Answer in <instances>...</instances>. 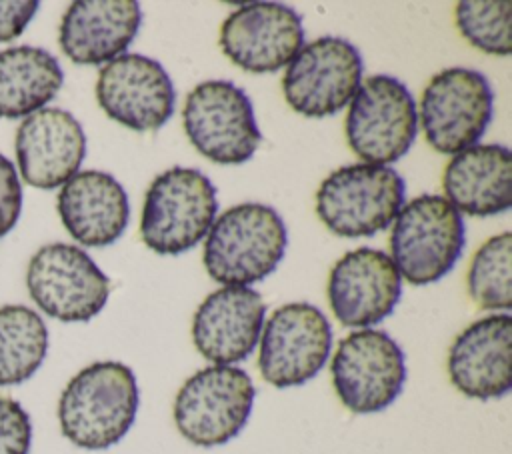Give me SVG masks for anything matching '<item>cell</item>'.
<instances>
[{
    "instance_id": "obj_1",
    "label": "cell",
    "mask_w": 512,
    "mask_h": 454,
    "mask_svg": "<svg viewBox=\"0 0 512 454\" xmlns=\"http://www.w3.org/2000/svg\"><path fill=\"white\" fill-rule=\"evenodd\" d=\"M138 382L122 362L104 360L70 378L58 400L62 434L78 448L106 450L118 444L136 420Z\"/></svg>"
},
{
    "instance_id": "obj_2",
    "label": "cell",
    "mask_w": 512,
    "mask_h": 454,
    "mask_svg": "<svg viewBox=\"0 0 512 454\" xmlns=\"http://www.w3.org/2000/svg\"><path fill=\"white\" fill-rule=\"evenodd\" d=\"M288 248L282 216L268 204L244 202L220 214L206 234L204 268L222 286H250L270 276Z\"/></svg>"
},
{
    "instance_id": "obj_3",
    "label": "cell",
    "mask_w": 512,
    "mask_h": 454,
    "mask_svg": "<svg viewBox=\"0 0 512 454\" xmlns=\"http://www.w3.org/2000/svg\"><path fill=\"white\" fill-rule=\"evenodd\" d=\"M466 226L462 214L438 194L402 204L390 232V260L400 278L414 286L442 280L462 256Z\"/></svg>"
},
{
    "instance_id": "obj_4",
    "label": "cell",
    "mask_w": 512,
    "mask_h": 454,
    "mask_svg": "<svg viewBox=\"0 0 512 454\" xmlns=\"http://www.w3.org/2000/svg\"><path fill=\"white\" fill-rule=\"evenodd\" d=\"M212 180L196 168L174 166L152 180L144 196L140 236L156 254L192 250L216 220Z\"/></svg>"
},
{
    "instance_id": "obj_5",
    "label": "cell",
    "mask_w": 512,
    "mask_h": 454,
    "mask_svg": "<svg viewBox=\"0 0 512 454\" xmlns=\"http://www.w3.org/2000/svg\"><path fill=\"white\" fill-rule=\"evenodd\" d=\"M406 182L390 166L348 164L316 192V214L336 236L362 238L386 230L404 204Z\"/></svg>"
},
{
    "instance_id": "obj_6",
    "label": "cell",
    "mask_w": 512,
    "mask_h": 454,
    "mask_svg": "<svg viewBox=\"0 0 512 454\" xmlns=\"http://www.w3.org/2000/svg\"><path fill=\"white\" fill-rule=\"evenodd\" d=\"M256 388L246 370L212 364L194 372L174 398V424L194 446L214 448L246 426Z\"/></svg>"
},
{
    "instance_id": "obj_7",
    "label": "cell",
    "mask_w": 512,
    "mask_h": 454,
    "mask_svg": "<svg viewBox=\"0 0 512 454\" xmlns=\"http://www.w3.org/2000/svg\"><path fill=\"white\" fill-rule=\"evenodd\" d=\"M346 116V140L364 164L388 166L400 160L418 134L416 100L390 74L360 82Z\"/></svg>"
},
{
    "instance_id": "obj_8",
    "label": "cell",
    "mask_w": 512,
    "mask_h": 454,
    "mask_svg": "<svg viewBox=\"0 0 512 454\" xmlns=\"http://www.w3.org/2000/svg\"><path fill=\"white\" fill-rule=\"evenodd\" d=\"M494 110V92L484 74L446 68L430 78L420 98L418 124L440 154H458L484 136Z\"/></svg>"
},
{
    "instance_id": "obj_9",
    "label": "cell",
    "mask_w": 512,
    "mask_h": 454,
    "mask_svg": "<svg viewBox=\"0 0 512 454\" xmlns=\"http://www.w3.org/2000/svg\"><path fill=\"white\" fill-rule=\"evenodd\" d=\"M330 374L344 408L354 414L382 412L404 388V352L384 330H354L338 342Z\"/></svg>"
},
{
    "instance_id": "obj_10",
    "label": "cell",
    "mask_w": 512,
    "mask_h": 454,
    "mask_svg": "<svg viewBox=\"0 0 512 454\" xmlns=\"http://www.w3.org/2000/svg\"><path fill=\"white\" fill-rule=\"evenodd\" d=\"M182 122L192 146L216 164L250 160L262 140L250 98L228 80L200 82L186 98Z\"/></svg>"
},
{
    "instance_id": "obj_11",
    "label": "cell",
    "mask_w": 512,
    "mask_h": 454,
    "mask_svg": "<svg viewBox=\"0 0 512 454\" xmlns=\"http://www.w3.org/2000/svg\"><path fill=\"white\" fill-rule=\"evenodd\" d=\"M26 286L34 304L60 322H88L106 306L110 280L78 246L54 242L28 262Z\"/></svg>"
},
{
    "instance_id": "obj_12",
    "label": "cell",
    "mask_w": 512,
    "mask_h": 454,
    "mask_svg": "<svg viewBox=\"0 0 512 454\" xmlns=\"http://www.w3.org/2000/svg\"><path fill=\"white\" fill-rule=\"evenodd\" d=\"M258 370L276 388H294L312 380L332 348V326L324 312L308 302H290L264 320Z\"/></svg>"
},
{
    "instance_id": "obj_13",
    "label": "cell",
    "mask_w": 512,
    "mask_h": 454,
    "mask_svg": "<svg viewBox=\"0 0 512 454\" xmlns=\"http://www.w3.org/2000/svg\"><path fill=\"white\" fill-rule=\"evenodd\" d=\"M362 68L358 48L346 38H316L290 60L282 78L284 98L302 116H332L354 98L362 82Z\"/></svg>"
},
{
    "instance_id": "obj_14",
    "label": "cell",
    "mask_w": 512,
    "mask_h": 454,
    "mask_svg": "<svg viewBox=\"0 0 512 454\" xmlns=\"http://www.w3.org/2000/svg\"><path fill=\"white\" fill-rule=\"evenodd\" d=\"M96 100L114 122L148 132L164 126L174 114L176 90L158 60L128 52L98 72Z\"/></svg>"
},
{
    "instance_id": "obj_15",
    "label": "cell",
    "mask_w": 512,
    "mask_h": 454,
    "mask_svg": "<svg viewBox=\"0 0 512 454\" xmlns=\"http://www.w3.org/2000/svg\"><path fill=\"white\" fill-rule=\"evenodd\" d=\"M304 46L302 16L280 2H252L234 10L220 26V48L252 74L276 72Z\"/></svg>"
},
{
    "instance_id": "obj_16",
    "label": "cell",
    "mask_w": 512,
    "mask_h": 454,
    "mask_svg": "<svg viewBox=\"0 0 512 454\" xmlns=\"http://www.w3.org/2000/svg\"><path fill=\"white\" fill-rule=\"evenodd\" d=\"M326 292L336 320L362 330L394 312L402 296V278L388 254L362 246L334 264Z\"/></svg>"
},
{
    "instance_id": "obj_17",
    "label": "cell",
    "mask_w": 512,
    "mask_h": 454,
    "mask_svg": "<svg viewBox=\"0 0 512 454\" xmlns=\"http://www.w3.org/2000/svg\"><path fill=\"white\" fill-rule=\"evenodd\" d=\"M266 304L250 286H222L208 294L192 318V342L210 362L234 366L246 360L264 326Z\"/></svg>"
},
{
    "instance_id": "obj_18",
    "label": "cell",
    "mask_w": 512,
    "mask_h": 454,
    "mask_svg": "<svg viewBox=\"0 0 512 454\" xmlns=\"http://www.w3.org/2000/svg\"><path fill=\"white\" fill-rule=\"evenodd\" d=\"M512 316L490 314L466 326L448 350L452 386L476 400L502 398L512 388Z\"/></svg>"
},
{
    "instance_id": "obj_19",
    "label": "cell",
    "mask_w": 512,
    "mask_h": 454,
    "mask_svg": "<svg viewBox=\"0 0 512 454\" xmlns=\"http://www.w3.org/2000/svg\"><path fill=\"white\" fill-rule=\"evenodd\" d=\"M14 150L24 182L52 190L78 172L86 154V136L68 110L42 108L18 126Z\"/></svg>"
},
{
    "instance_id": "obj_20",
    "label": "cell",
    "mask_w": 512,
    "mask_h": 454,
    "mask_svg": "<svg viewBox=\"0 0 512 454\" xmlns=\"http://www.w3.org/2000/svg\"><path fill=\"white\" fill-rule=\"evenodd\" d=\"M142 24L134 0H78L60 20L58 42L76 64H108L122 56Z\"/></svg>"
},
{
    "instance_id": "obj_21",
    "label": "cell",
    "mask_w": 512,
    "mask_h": 454,
    "mask_svg": "<svg viewBox=\"0 0 512 454\" xmlns=\"http://www.w3.org/2000/svg\"><path fill=\"white\" fill-rule=\"evenodd\" d=\"M60 220L82 246L102 248L116 242L130 220L124 186L108 172H76L58 194Z\"/></svg>"
},
{
    "instance_id": "obj_22",
    "label": "cell",
    "mask_w": 512,
    "mask_h": 454,
    "mask_svg": "<svg viewBox=\"0 0 512 454\" xmlns=\"http://www.w3.org/2000/svg\"><path fill=\"white\" fill-rule=\"evenodd\" d=\"M444 198L468 216H496L512 204V154L502 144H474L450 158Z\"/></svg>"
},
{
    "instance_id": "obj_23",
    "label": "cell",
    "mask_w": 512,
    "mask_h": 454,
    "mask_svg": "<svg viewBox=\"0 0 512 454\" xmlns=\"http://www.w3.org/2000/svg\"><path fill=\"white\" fill-rule=\"evenodd\" d=\"M58 60L38 46L0 52V118H26L46 106L62 88Z\"/></svg>"
},
{
    "instance_id": "obj_24",
    "label": "cell",
    "mask_w": 512,
    "mask_h": 454,
    "mask_svg": "<svg viewBox=\"0 0 512 454\" xmlns=\"http://www.w3.org/2000/svg\"><path fill=\"white\" fill-rule=\"evenodd\" d=\"M48 330L40 314L22 304L0 308V386L28 380L44 362Z\"/></svg>"
},
{
    "instance_id": "obj_25",
    "label": "cell",
    "mask_w": 512,
    "mask_h": 454,
    "mask_svg": "<svg viewBox=\"0 0 512 454\" xmlns=\"http://www.w3.org/2000/svg\"><path fill=\"white\" fill-rule=\"evenodd\" d=\"M512 234L502 232L488 238L474 254L466 286L472 302L482 310L508 312L512 308Z\"/></svg>"
},
{
    "instance_id": "obj_26",
    "label": "cell",
    "mask_w": 512,
    "mask_h": 454,
    "mask_svg": "<svg viewBox=\"0 0 512 454\" xmlns=\"http://www.w3.org/2000/svg\"><path fill=\"white\" fill-rule=\"evenodd\" d=\"M510 8L508 0H464L454 10L456 26L474 48L494 56H508L512 50Z\"/></svg>"
},
{
    "instance_id": "obj_27",
    "label": "cell",
    "mask_w": 512,
    "mask_h": 454,
    "mask_svg": "<svg viewBox=\"0 0 512 454\" xmlns=\"http://www.w3.org/2000/svg\"><path fill=\"white\" fill-rule=\"evenodd\" d=\"M32 424L20 402L0 396V454H28Z\"/></svg>"
},
{
    "instance_id": "obj_28",
    "label": "cell",
    "mask_w": 512,
    "mask_h": 454,
    "mask_svg": "<svg viewBox=\"0 0 512 454\" xmlns=\"http://www.w3.org/2000/svg\"><path fill=\"white\" fill-rule=\"evenodd\" d=\"M22 210V186L18 182L14 164L0 154V238L8 234Z\"/></svg>"
},
{
    "instance_id": "obj_29",
    "label": "cell",
    "mask_w": 512,
    "mask_h": 454,
    "mask_svg": "<svg viewBox=\"0 0 512 454\" xmlns=\"http://www.w3.org/2000/svg\"><path fill=\"white\" fill-rule=\"evenodd\" d=\"M40 4L36 0H2L0 2V42L18 38L34 18Z\"/></svg>"
}]
</instances>
